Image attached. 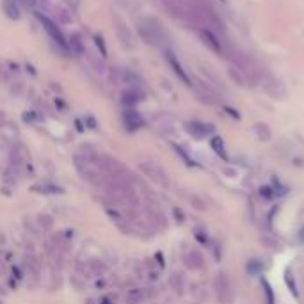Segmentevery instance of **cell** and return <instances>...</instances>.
Wrapping results in <instances>:
<instances>
[{"instance_id":"1","label":"cell","mask_w":304,"mask_h":304,"mask_svg":"<svg viewBox=\"0 0 304 304\" xmlns=\"http://www.w3.org/2000/svg\"><path fill=\"white\" fill-rule=\"evenodd\" d=\"M258 84H262L263 91H265L271 98L281 100L286 96V89H285V85L281 84V80H277L276 77H272L271 73H267V71H263V75Z\"/></svg>"},{"instance_id":"2","label":"cell","mask_w":304,"mask_h":304,"mask_svg":"<svg viewBox=\"0 0 304 304\" xmlns=\"http://www.w3.org/2000/svg\"><path fill=\"white\" fill-rule=\"evenodd\" d=\"M201 39H203V43H205L206 47H208L212 52H214V54L226 57L224 41L221 39L219 34H216L214 30H210V28H203V30H201Z\"/></svg>"},{"instance_id":"3","label":"cell","mask_w":304,"mask_h":304,"mask_svg":"<svg viewBox=\"0 0 304 304\" xmlns=\"http://www.w3.org/2000/svg\"><path fill=\"white\" fill-rule=\"evenodd\" d=\"M140 169H142V171H144L153 182L159 183V185H164V187H167L169 185L167 176H166L164 169L160 167V166L153 164V162H140Z\"/></svg>"},{"instance_id":"4","label":"cell","mask_w":304,"mask_h":304,"mask_svg":"<svg viewBox=\"0 0 304 304\" xmlns=\"http://www.w3.org/2000/svg\"><path fill=\"white\" fill-rule=\"evenodd\" d=\"M38 18H39V22L43 24V27H45V30H47L48 34H50V38L54 39V41L59 45V47H62V48H68V43H66V38L62 36V32L57 28V25L52 22L50 18H47V16H43L41 13H38Z\"/></svg>"},{"instance_id":"5","label":"cell","mask_w":304,"mask_h":304,"mask_svg":"<svg viewBox=\"0 0 304 304\" xmlns=\"http://www.w3.org/2000/svg\"><path fill=\"white\" fill-rule=\"evenodd\" d=\"M196 91H197V96H199V100H201L203 103H206V105H221L219 93H217L216 89H212L208 84L199 82Z\"/></svg>"},{"instance_id":"6","label":"cell","mask_w":304,"mask_h":304,"mask_svg":"<svg viewBox=\"0 0 304 304\" xmlns=\"http://www.w3.org/2000/svg\"><path fill=\"white\" fill-rule=\"evenodd\" d=\"M185 128H187V132L194 139H205L206 136L214 134V127L208 125V123H201V121H191L187 123Z\"/></svg>"},{"instance_id":"7","label":"cell","mask_w":304,"mask_h":304,"mask_svg":"<svg viewBox=\"0 0 304 304\" xmlns=\"http://www.w3.org/2000/svg\"><path fill=\"white\" fill-rule=\"evenodd\" d=\"M167 62H169V66H171V70L174 71V75L178 77V79L182 80L183 84H187V85H191V77L187 75V71L183 70V66H182V62L178 61L176 57H174V54H171V52H167Z\"/></svg>"},{"instance_id":"8","label":"cell","mask_w":304,"mask_h":304,"mask_svg":"<svg viewBox=\"0 0 304 304\" xmlns=\"http://www.w3.org/2000/svg\"><path fill=\"white\" fill-rule=\"evenodd\" d=\"M123 119H125V125H127V128L130 132H136L137 128L142 127V116H140L137 111H134V109H127L125 111V114H123Z\"/></svg>"},{"instance_id":"9","label":"cell","mask_w":304,"mask_h":304,"mask_svg":"<svg viewBox=\"0 0 304 304\" xmlns=\"http://www.w3.org/2000/svg\"><path fill=\"white\" fill-rule=\"evenodd\" d=\"M105 272V265L100 260H89L84 267H82V274L84 277H98Z\"/></svg>"},{"instance_id":"10","label":"cell","mask_w":304,"mask_h":304,"mask_svg":"<svg viewBox=\"0 0 304 304\" xmlns=\"http://www.w3.org/2000/svg\"><path fill=\"white\" fill-rule=\"evenodd\" d=\"M25 267H27L28 277H32L34 281L39 279V274H41V265H39L38 258L34 254H27L25 256Z\"/></svg>"},{"instance_id":"11","label":"cell","mask_w":304,"mask_h":304,"mask_svg":"<svg viewBox=\"0 0 304 304\" xmlns=\"http://www.w3.org/2000/svg\"><path fill=\"white\" fill-rule=\"evenodd\" d=\"M228 77H229L231 80H233V82H235L237 85H239V87H248V85H249L248 77L244 75V73L239 70V68H235L233 64L228 66Z\"/></svg>"},{"instance_id":"12","label":"cell","mask_w":304,"mask_h":304,"mask_svg":"<svg viewBox=\"0 0 304 304\" xmlns=\"http://www.w3.org/2000/svg\"><path fill=\"white\" fill-rule=\"evenodd\" d=\"M210 146H212V150L216 151V153L219 155L221 159L228 162V153H226V150H224V142H222V139H221V137H217V136H216V137H212Z\"/></svg>"},{"instance_id":"13","label":"cell","mask_w":304,"mask_h":304,"mask_svg":"<svg viewBox=\"0 0 304 304\" xmlns=\"http://www.w3.org/2000/svg\"><path fill=\"white\" fill-rule=\"evenodd\" d=\"M144 299H146V294H144V290H140V288H134V290H128L127 297H125L127 304H140Z\"/></svg>"},{"instance_id":"14","label":"cell","mask_w":304,"mask_h":304,"mask_svg":"<svg viewBox=\"0 0 304 304\" xmlns=\"http://www.w3.org/2000/svg\"><path fill=\"white\" fill-rule=\"evenodd\" d=\"M254 134H256L260 140H269L271 139V136H272L271 128L267 127L265 123H256V125H254Z\"/></svg>"},{"instance_id":"15","label":"cell","mask_w":304,"mask_h":304,"mask_svg":"<svg viewBox=\"0 0 304 304\" xmlns=\"http://www.w3.org/2000/svg\"><path fill=\"white\" fill-rule=\"evenodd\" d=\"M39 224L43 226V228H52V224H54V222H52V219L48 216H39Z\"/></svg>"},{"instance_id":"16","label":"cell","mask_w":304,"mask_h":304,"mask_svg":"<svg viewBox=\"0 0 304 304\" xmlns=\"http://www.w3.org/2000/svg\"><path fill=\"white\" fill-rule=\"evenodd\" d=\"M224 111L226 112L229 114V116L231 117H235V119H240V114L237 112V111H235V109H231V107H224Z\"/></svg>"},{"instance_id":"17","label":"cell","mask_w":304,"mask_h":304,"mask_svg":"<svg viewBox=\"0 0 304 304\" xmlns=\"http://www.w3.org/2000/svg\"><path fill=\"white\" fill-rule=\"evenodd\" d=\"M87 304H96V301H93V299H89V301H87Z\"/></svg>"},{"instance_id":"18","label":"cell","mask_w":304,"mask_h":304,"mask_svg":"<svg viewBox=\"0 0 304 304\" xmlns=\"http://www.w3.org/2000/svg\"><path fill=\"white\" fill-rule=\"evenodd\" d=\"M0 272H2V274H4V265H2V263H0Z\"/></svg>"},{"instance_id":"19","label":"cell","mask_w":304,"mask_h":304,"mask_svg":"<svg viewBox=\"0 0 304 304\" xmlns=\"http://www.w3.org/2000/svg\"><path fill=\"white\" fill-rule=\"evenodd\" d=\"M301 240L304 242V229H303V235H301Z\"/></svg>"},{"instance_id":"20","label":"cell","mask_w":304,"mask_h":304,"mask_svg":"<svg viewBox=\"0 0 304 304\" xmlns=\"http://www.w3.org/2000/svg\"><path fill=\"white\" fill-rule=\"evenodd\" d=\"M221 2H226V0H221Z\"/></svg>"},{"instance_id":"21","label":"cell","mask_w":304,"mask_h":304,"mask_svg":"<svg viewBox=\"0 0 304 304\" xmlns=\"http://www.w3.org/2000/svg\"><path fill=\"white\" fill-rule=\"evenodd\" d=\"M0 304H2V303H0Z\"/></svg>"}]
</instances>
